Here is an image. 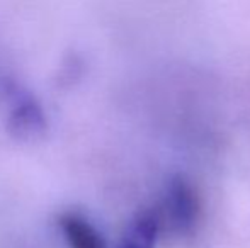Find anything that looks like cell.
Listing matches in <instances>:
<instances>
[{
	"label": "cell",
	"mask_w": 250,
	"mask_h": 248,
	"mask_svg": "<svg viewBox=\"0 0 250 248\" xmlns=\"http://www.w3.org/2000/svg\"><path fill=\"white\" fill-rule=\"evenodd\" d=\"M162 231L186 236L196 229L201 218V199L188 180L175 177L165 189V194L153 209Z\"/></svg>",
	"instance_id": "cell-1"
},
{
	"label": "cell",
	"mask_w": 250,
	"mask_h": 248,
	"mask_svg": "<svg viewBox=\"0 0 250 248\" xmlns=\"http://www.w3.org/2000/svg\"><path fill=\"white\" fill-rule=\"evenodd\" d=\"M58 226L68 248H107L102 235L82 212H62L58 218Z\"/></svg>",
	"instance_id": "cell-2"
},
{
	"label": "cell",
	"mask_w": 250,
	"mask_h": 248,
	"mask_svg": "<svg viewBox=\"0 0 250 248\" xmlns=\"http://www.w3.org/2000/svg\"><path fill=\"white\" fill-rule=\"evenodd\" d=\"M44 126L43 114L36 107V104H24L17 109V113L12 117V128L24 131V136L36 133Z\"/></svg>",
	"instance_id": "cell-4"
},
{
	"label": "cell",
	"mask_w": 250,
	"mask_h": 248,
	"mask_svg": "<svg viewBox=\"0 0 250 248\" xmlns=\"http://www.w3.org/2000/svg\"><path fill=\"white\" fill-rule=\"evenodd\" d=\"M160 235L157 216L153 209L143 211L133 218V221L125 229L118 248H155Z\"/></svg>",
	"instance_id": "cell-3"
}]
</instances>
